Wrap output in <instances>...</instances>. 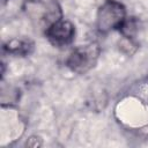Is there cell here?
Segmentation results:
<instances>
[{
	"label": "cell",
	"mask_w": 148,
	"mask_h": 148,
	"mask_svg": "<svg viewBox=\"0 0 148 148\" xmlns=\"http://www.w3.org/2000/svg\"><path fill=\"white\" fill-rule=\"evenodd\" d=\"M101 53L97 43H88L75 47L66 59V66L76 74H86L95 67Z\"/></svg>",
	"instance_id": "1"
},
{
	"label": "cell",
	"mask_w": 148,
	"mask_h": 148,
	"mask_svg": "<svg viewBox=\"0 0 148 148\" xmlns=\"http://www.w3.org/2000/svg\"><path fill=\"white\" fill-rule=\"evenodd\" d=\"M126 20V9L117 0H105L97 10L96 25L101 32L119 30Z\"/></svg>",
	"instance_id": "2"
},
{
	"label": "cell",
	"mask_w": 148,
	"mask_h": 148,
	"mask_svg": "<svg viewBox=\"0 0 148 148\" xmlns=\"http://www.w3.org/2000/svg\"><path fill=\"white\" fill-rule=\"evenodd\" d=\"M23 9L31 20L37 21L38 24H46V28L61 20L62 16L61 8L56 0H28L24 2Z\"/></svg>",
	"instance_id": "3"
},
{
	"label": "cell",
	"mask_w": 148,
	"mask_h": 148,
	"mask_svg": "<svg viewBox=\"0 0 148 148\" xmlns=\"http://www.w3.org/2000/svg\"><path fill=\"white\" fill-rule=\"evenodd\" d=\"M45 37L56 47H64L69 45L75 37V27L72 22L66 20H58L50 24L45 31Z\"/></svg>",
	"instance_id": "4"
},
{
	"label": "cell",
	"mask_w": 148,
	"mask_h": 148,
	"mask_svg": "<svg viewBox=\"0 0 148 148\" xmlns=\"http://www.w3.org/2000/svg\"><path fill=\"white\" fill-rule=\"evenodd\" d=\"M34 43L30 39H18L13 38L3 44V50L10 54L25 57L34 51Z\"/></svg>",
	"instance_id": "5"
}]
</instances>
